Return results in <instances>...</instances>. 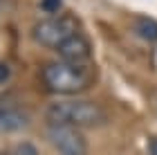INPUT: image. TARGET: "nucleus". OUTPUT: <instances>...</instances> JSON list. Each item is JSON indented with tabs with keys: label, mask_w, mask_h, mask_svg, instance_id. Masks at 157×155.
Segmentation results:
<instances>
[{
	"label": "nucleus",
	"mask_w": 157,
	"mask_h": 155,
	"mask_svg": "<svg viewBox=\"0 0 157 155\" xmlns=\"http://www.w3.org/2000/svg\"><path fill=\"white\" fill-rule=\"evenodd\" d=\"M47 124L72 126V128H92L105 122V110L90 99H61L47 106Z\"/></svg>",
	"instance_id": "1"
},
{
	"label": "nucleus",
	"mask_w": 157,
	"mask_h": 155,
	"mask_svg": "<svg viewBox=\"0 0 157 155\" xmlns=\"http://www.w3.org/2000/svg\"><path fill=\"white\" fill-rule=\"evenodd\" d=\"M16 155H38V151H36V146H34V144L23 142V144L16 146Z\"/></svg>",
	"instance_id": "9"
},
{
	"label": "nucleus",
	"mask_w": 157,
	"mask_h": 155,
	"mask_svg": "<svg viewBox=\"0 0 157 155\" xmlns=\"http://www.w3.org/2000/svg\"><path fill=\"white\" fill-rule=\"evenodd\" d=\"M137 34L141 38L155 43V41H157V20H153V18H139L137 20Z\"/></svg>",
	"instance_id": "7"
},
{
	"label": "nucleus",
	"mask_w": 157,
	"mask_h": 155,
	"mask_svg": "<svg viewBox=\"0 0 157 155\" xmlns=\"http://www.w3.org/2000/svg\"><path fill=\"white\" fill-rule=\"evenodd\" d=\"M40 79L54 95H78L92 86V70L85 63L56 61L43 68Z\"/></svg>",
	"instance_id": "2"
},
{
	"label": "nucleus",
	"mask_w": 157,
	"mask_h": 155,
	"mask_svg": "<svg viewBox=\"0 0 157 155\" xmlns=\"http://www.w3.org/2000/svg\"><path fill=\"white\" fill-rule=\"evenodd\" d=\"M74 34H78V20L74 16H47L32 27V38L52 50H59Z\"/></svg>",
	"instance_id": "3"
},
{
	"label": "nucleus",
	"mask_w": 157,
	"mask_h": 155,
	"mask_svg": "<svg viewBox=\"0 0 157 155\" xmlns=\"http://www.w3.org/2000/svg\"><path fill=\"white\" fill-rule=\"evenodd\" d=\"M61 7H63V0H40V9L45 14H52V16L61 9Z\"/></svg>",
	"instance_id": "8"
},
{
	"label": "nucleus",
	"mask_w": 157,
	"mask_h": 155,
	"mask_svg": "<svg viewBox=\"0 0 157 155\" xmlns=\"http://www.w3.org/2000/svg\"><path fill=\"white\" fill-rule=\"evenodd\" d=\"M11 79V68L7 65L5 61H0V86H2V83H7Z\"/></svg>",
	"instance_id": "10"
},
{
	"label": "nucleus",
	"mask_w": 157,
	"mask_h": 155,
	"mask_svg": "<svg viewBox=\"0 0 157 155\" xmlns=\"http://www.w3.org/2000/svg\"><path fill=\"white\" fill-rule=\"evenodd\" d=\"M29 124V115L20 103L16 101H0V133H18L27 128Z\"/></svg>",
	"instance_id": "5"
},
{
	"label": "nucleus",
	"mask_w": 157,
	"mask_h": 155,
	"mask_svg": "<svg viewBox=\"0 0 157 155\" xmlns=\"http://www.w3.org/2000/svg\"><path fill=\"white\" fill-rule=\"evenodd\" d=\"M56 52L63 56V61H70V63H85V59L92 54V43H90L88 36H83V34L78 32V34H74L72 38H67Z\"/></svg>",
	"instance_id": "6"
},
{
	"label": "nucleus",
	"mask_w": 157,
	"mask_h": 155,
	"mask_svg": "<svg viewBox=\"0 0 157 155\" xmlns=\"http://www.w3.org/2000/svg\"><path fill=\"white\" fill-rule=\"evenodd\" d=\"M47 139L59 155H85L88 153V139L78 133V128H72V126H52L49 124Z\"/></svg>",
	"instance_id": "4"
}]
</instances>
